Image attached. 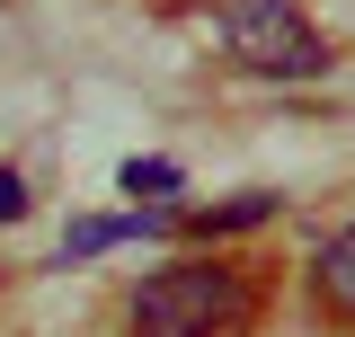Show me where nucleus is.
<instances>
[{
	"label": "nucleus",
	"instance_id": "39448f33",
	"mask_svg": "<svg viewBox=\"0 0 355 337\" xmlns=\"http://www.w3.org/2000/svg\"><path fill=\"white\" fill-rule=\"evenodd\" d=\"M133 231H169L160 213H142V222H71L62 231V257H98V249H116V240H133Z\"/></svg>",
	"mask_w": 355,
	"mask_h": 337
},
{
	"label": "nucleus",
	"instance_id": "0eeeda50",
	"mask_svg": "<svg viewBox=\"0 0 355 337\" xmlns=\"http://www.w3.org/2000/svg\"><path fill=\"white\" fill-rule=\"evenodd\" d=\"M18 213H27V187H18V178L0 168V222H18Z\"/></svg>",
	"mask_w": 355,
	"mask_h": 337
},
{
	"label": "nucleus",
	"instance_id": "f257e3e1",
	"mask_svg": "<svg viewBox=\"0 0 355 337\" xmlns=\"http://www.w3.org/2000/svg\"><path fill=\"white\" fill-rule=\"evenodd\" d=\"M249 284H240V266H214V257H187V266H160V275H142V293H133V337H240L249 329Z\"/></svg>",
	"mask_w": 355,
	"mask_h": 337
},
{
	"label": "nucleus",
	"instance_id": "423d86ee",
	"mask_svg": "<svg viewBox=\"0 0 355 337\" xmlns=\"http://www.w3.org/2000/svg\"><path fill=\"white\" fill-rule=\"evenodd\" d=\"M125 187H133V196H169L178 168H169V160H133V168H125Z\"/></svg>",
	"mask_w": 355,
	"mask_h": 337
},
{
	"label": "nucleus",
	"instance_id": "f03ea898",
	"mask_svg": "<svg viewBox=\"0 0 355 337\" xmlns=\"http://www.w3.org/2000/svg\"><path fill=\"white\" fill-rule=\"evenodd\" d=\"M222 44H231V62L258 71V80H320V71H329V36L311 27L293 0H240V9L222 18Z\"/></svg>",
	"mask_w": 355,
	"mask_h": 337
},
{
	"label": "nucleus",
	"instance_id": "7ed1b4c3",
	"mask_svg": "<svg viewBox=\"0 0 355 337\" xmlns=\"http://www.w3.org/2000/svg\"><path fill=\"white\" fill-rule=\"evenodd\" d=\"M320 302H329L338 320H355V222L320 249Z\"/></svg>",
	"mask_w": 355,
	"mask_h": 337
},
{
	"label": "nucleus",
	"instance_id": "20e7f679",
	"mask_svg": "<svg viewBox=\"0 0 355 337\" xmlns=\"http://www.w3.org/2000/svg\"><path fill=\"white\" fill-rule=\"evenodd\" d=\"M266 213H275V196H231V205H196V213H178V222L205 231V240H222V231H258Z\"/></svg>",
	"mask_w": 355,
	"mask_h": 337
}]
</instances>
